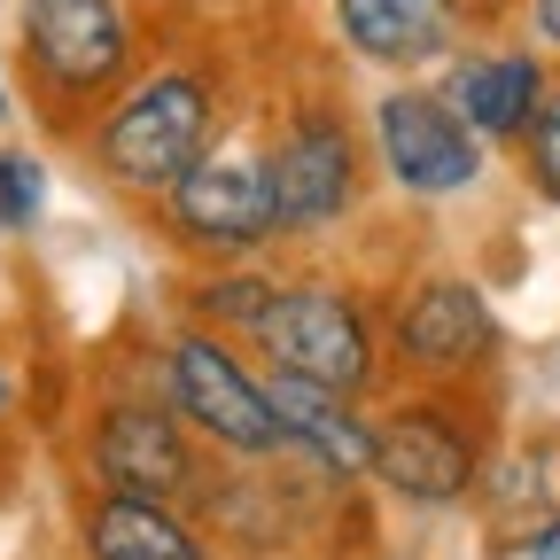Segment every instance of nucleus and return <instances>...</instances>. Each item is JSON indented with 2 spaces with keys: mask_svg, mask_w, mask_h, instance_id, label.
<instances>
[{
  "mask_svg": "<svg viewBox=\"0 0 560 560\" xmlns=\"http://www.w3.org/2000/svg\"><path fill=\"white\" fill-rule=\"evenodd\" d=\"M257 132H265L280 249H327V242H342L366 219L374 149H366V117L350 109L335 86H319V79L289 86Z\"/></svg>",
  "mask_w": 560,
  "mask_h": 560,
  "instance_id": "nucleus-2",
  "label": "nucleus"
},
{
  "mask_svg": "<svg viewBox=\"0 0 560 560\" xmlns=\"http://www.w3.org/2000/svg\"><path fill=\"white\" fill-rule=\"evenodd\" d=\"M257 366L272 374H304L350 397H382L389 389V350H382V296L359 289L350 272L327 265H280L272 296L249 327Z\"/></svg>",
  "mask_w": 560,
  "mask_h": 560,
  "instance_id": "nucleus-4",
  "label": "nucleus"
},
{
  "mask_svg": "<svg viewBox=\"0 0 560 560\" xmlns=\"http://www.w3.org/2000/svg\"><path fill=\"white\" fill-rule=\"evenodd\" d=\"M327 32L342 62L382 79H436L475 39V0H327Z\"/></svg>",
  "mask_w": 560,
  "mask_h": 560,
  "instance_id": "nucleus-13",
  "label": "nucleus"
},
{
  "mask_svg": "<svg viewBox=\"0 0 560 560\" xmlns=\"http://www.w3.org/2000/svg\"><path fill=\"white\" fill-rule=\"evenodd\" d=\"M47 210V164L32 149H0V234H32Z\"/></svg>",
  "mask_w": 560,
  "mask_h": 560,
  "instance_id": "nucleus-18",
  "label": "nucleus"
},
{
  "mask_svg": "<svg viewBox=\"0 0 560 560\" xmlns=\"http://www.w3.org/2000/svg\"><path fill=\"white\" fill-rule=\"evenodd\" d=\"M514 164H522V187L537 195V202H560V79L545 86V102H537V117H529V132L506 149Z\"/></svg>",
  "mask_w": 560,
  "mask_h": 560,
  "instance_id": "nucleus-17",
  "label": "nucleus"
},
{
  "mask_svg": "<svg viewBox=\"0 0 560 560\" xmlns=\"http://www.w3.org/2000/svg\"><path fill=\"white\" fill-rule=\"evenodd\" d=\"M149 382L172 397V412L202 436L210 459H280V420H272V389L257 350L219 335V327H195L172 319L149 342Z\"/></svg>",
  "mask_w": 560,
  "mask_h": 560,
  "instance_id": "nucleus-5",
  "label": "nucleus"
},
{
  "mask_svg": "<svg viewBox=\"0 0 560 560\" xmlns=\"http://www.w3.org/2000/svg\"><path fill=\"white\" fill-rule=\"evenodd\" d=\"M79 560H226L179 499H132V490H86L79 499Z\"/></svg>",
  "mask_w": 560,
  "mask_h": 560,
  "instance_id": "nucleus-15",
  "label": "nucleus"
},
{
  "mask_svg": "<svg viewBox=\"0 0 560 560\" xmlns=\"http://www.w3.org/2000/svg\"><path fill=\"white\" fill-rule=\"evenodd\" d=\"M514 537L529 545V560H560V506H545V514H537V522H522Z\"/></svg>",
  "mask_w": 560,
  "mask_h": 560,
  "instance_id": "nucleus-20",
  "label": "nucleus"
},
{
  "mask_svg": "<svg viewBox=\"0 0 560 560\" xmlns=\"http://www.w3.org/2000/svg\"><path fill=\"white\" fill-rule=\"evenodd\" d=\"M9 405H16V389H9V374H0V420H9Z\"/></svg>",
  "mask_w": 560,
  "mask_h": 560,
  "instance_id": "nucleus-22",
  "label": "nucleus"
},
{
  "mask_svg": "<svg viewBox=\"0 0 560 560\" xmlns=\"http://www.w3.org/2000/svg\"><path fill=\"white\" fill-rule=\"evenodd\" d=\"M490 429L467 389H382L374 397V490L412 514L475 506Z\"/></svg>",
  "mask_w": 560,
  "mask_h": 560,
  "instance_id": "nucleus-7",
  "label": "nucleus"
},
{
  "mask_svg": "<svg viewBox=\"0 0 560 560\" xmlns=\"http://www.w3.org/2000/svg\"><path fill=\"white\" fill-rule=\"evenodd\" d=\"M552 79H560V70H552L529 39H467V47L436 70V86L452 94V109H459L499 156L529 132V117H537V102H545Z\"/></svg>",
  "mask_w": 560,
  "mask_h": 560,
  "instance_id": "nucleus-14",
  "label": "nucleus"
},
{
  "mask_svg": "<svg viewBox=\"0 0 560 560\" xmlns=\"http://www.w3.org/2000/svg\"><path fill=\"white\" fill-rule=\"evenodd\" d=\"M9 117H16V94H9V79H0V132H9Z\"/></svg>",
  "mask_w": 560,
  "mask_h": 560,
  "instance_id": "nucleus-21",
  "label": "nucleus"
},
{
  "mask_svg": "<svg viewBox=\"0 0 560 560\" xmlns=\"http://www.w3.org/2000/svg\"><path fill=\"white\" fill-rule=\"evenodd\" d=\"M149 226L187 257V265H242V257H272L280 226H272V172H265V132L226 125L210 149L187 164V179H172L149 202Z\"/></svg>",
  "mask_w": 560,
  "mask_h": 560,
  "instance_id": "nucleus-8",
  "label": "nucleus"
},
{
  "mask_svg": "<svg viewBox=\"0 0 560 560\" xmlns=\"http://www.w3.org/2000/svg\"><path fill=\"white\" fill-rule=\"evenodd\" d=\"M382 350L397 389H475L506 350L499 304L459 265H420L382 296Z\"/></svg>",
  "mask_w": 560,
  "mask_h": 560,
  "instance_id": "nucleus-6",
  "label": "nucleus"
},
{
  "mask_svg": "<svg viewBox=\"0 0 560 560\" xmlns=\"http://www.w3.org/2000/svg\"><path fill=\"white\" fill-rule=\"evenodd\" d=\"M522 39L560 70V0H522Z\"/></svg>",
  "mask_w": 560,
  "mask_h": 560,
  "instance_id": "nucleus-19",
  "label": "nucleus"
},
{
  "mask_svg": "<svg viewBox=\"0 0 560 560\" xmlns=\"http://www.w3.org/2000/svg\"><path fill=\"white\" fill-rule=\"evenodd\" d=\"M272 420H280V459H289L304 482H319L327 499H359L374 490V397H350L304 374H272Z\"/></svg>",
  "mask_w": 560,
  "mask_h": 560,
  "instance_id": "nucleus-12",
  "label": "nucleus"
},
{
  "mask_svg": "<svg viewBox=\"0 0 560 560\" xmlns=\"http://www.w3.org/2000/svg\"><path fill=\"white\" fill-rule=\"evenodd\" d=\"M226 125H234V70H226V55L164 47L86 117L79 156H86V172L109 195H125L132 210H149L172 179H187V164Z\"/></svg>",
  "mask_w": 560,
  "mask_h": 560,
  "instance_id": "nucleus-1",
  "label": "nucleus"
},
{
  "mask_svg": "<svg viewBox=\"0 0 560 560\" xmlns=\"http://www.w3.org/2000/svg\"><path fill=\"white\" fill-rule=\"evenodd\" d=\"M16 55L47 132L79 140L86 117L149 62V0H16Z\"/></svg>",
  "mask_w": 560,
  "mask_h": 560,
  "instance_id": "nucleus-3",
  "label": "nucleus"
},
{
  "mask_svg": "<svg viewBox=\"0 0 560 560\" xmlns=\"http://www.w3.org/2000/svg\"><path fill=\"white\" fill-rule=\"evenodd\" d=\"M272 280H280V265H272V257H242V265H195V272L179 280V319H195V327H219V335L249 342V327H257V312H265V296H272Z\"/></svg>",
  "mask_w": 560,
  "mask_h": 560,
  "instance_id": "nucleus-16",
  "label": "nucleus"
},
{
  "mask_svg": "<svg viewBox=\"0 0 560 560\" xmlns=\"http://www.w3.org/2000/svg\"><path fill=\"white\" fill-rule=\"evenodd\" d=\"M79 467H86V490H132V499H179L195 506V490L210 475V452L187 420L172 412V397L149 382L125 389H102L79 420Z\"/></svg>",
  "mask_w": 560,
  "mask_h": 560,
  "instance_id": "nucleus-10",
  "label": "nucleus"
},
{
  "mask_svg": "<svg viewBox=\"0 0 560 560\" xmlns=\"http://www.w3.org/2000/svg\"><path fill=\"white\" fill-rule=\"evenodd\" d=\"M327 506L335 499L319 482H304L289 459H210L195 490V514L226 560H296L319 537Z\"/></svg>",
  "mask_w": 560,
  "mask_h": 560,
  "instance_id": "nucleus-11",
  "label": "nucleus"
},
{
  "mask_svg": "<svg viewBox=\"0 0 560 560\" xmlns=\"http://www.w3.org/2000/svg\"><path fill=\"white\" fill-rule=\"evenodd\" d=\"M366 149H374V179L405 202H459L490 179V140L452 109V94L436 79H389L382 94H366Z\"/></svg>",
  "mask_w": 560,
  "mask_h": 560,
  "instance_id": "nucleus-9",
  "label": "nucleus"
}]
</instances>
